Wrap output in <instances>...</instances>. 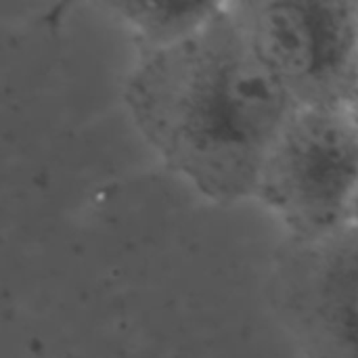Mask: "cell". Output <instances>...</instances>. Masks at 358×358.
Here are the masks:
<instances>
[{"label":"cell","instance_id":"6da1fadb","mask_svg":"<svg viewBox=\"0 0 358 358\" xmlns=\"http://www.w3.org/2000/svg\"><path fill=\"white\" fill-rule=\"evenodd\" d=\"M124 99L162 162L216 203L256 197L268 151L298 109L231 4L187 38L138 55Z\"/></svg>","mask_w":358,"mask_h":358},{"label":"cell","instance_id":"7a4b0ae2","mask_svg":"<svg viewBox=\"0 0 358 358\" xmlns=\"http://www.w3.org/2000/svg\"><path fill=\"white\" fill-rule=\"evenodd\" d=\"M256 197L294 239L348 224L358 197L355 107H298L268 151Z\"/></svg>","mask_w":358,"mask_h":358},{"label":"cell","instance_id":"3957f363","mask_svg":"<svg viewBox=\"0 0 358 358\" xmlns=\"http://www.w3.org/2000/svg\"><path fill=\"white\" fill-rule=\"evenodd\" d=\"M231 8L298 107L358 103V2L266 0Z\"/></svg>","mask_w":358,"mask_h":358},{"label":"cell","instance_id":"277c9868","mask_svg":"<svg viewBox=\"0 0 358 358\" xmlns=\"http://www.w3.org/2000/svg\"><path fill=\"white\" fill-rule=\"evenodd\" d=\"M268 289L306 358H358V224L279 248Z\"/></svg>","mask_w":358,"mask_h":358},{"label":"cell","instance_id":"5b68a950","mask_svg":"<svg viewBox=\"0 0 358 358\" xmlns=\"http://www.w3.org/2000/svg\"><path fill=\"white\" fill-rule=\"evenodd\" d=\"M122 19L130 25L136 38L138 55L166 48L197 27H201L220 4L199 2V4H143V2H117L109 4Z\"/></svg>","mask_w":358,"mask_h":358},{"label":"cell","instance_id":"8992f818","mask_svg":"<svg viewBox=\"0 0 358 358\" xmlns=\"http://www.w3.org/2000/svg\"><path fill=\"white\" fill-rule=\"evenodd\" d=\"M350 222H352V224H358V197H357V201H355L352 214H350Z\"/></svg>","mask_w":358,"mask_h":358}]
</instances>
